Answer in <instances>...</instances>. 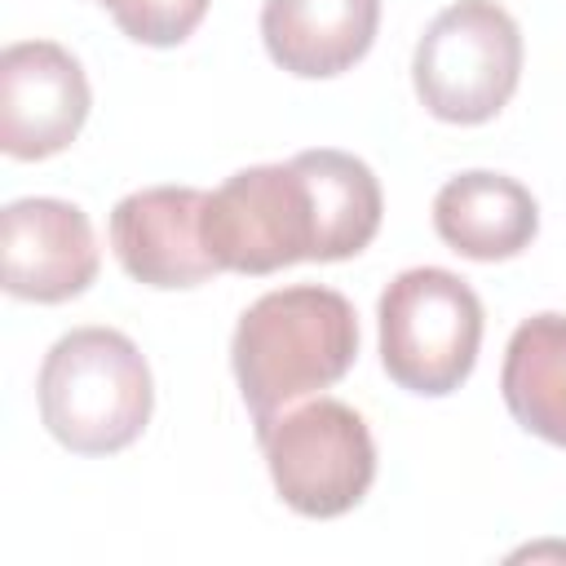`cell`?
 <instances>
[{
	"label": "cell",
	"mask_w": 566,
	"mask_h": 566,
	"mask_svg": "<svg viewBox=\"0 0 566 566\" xmlns=\"http://www.w3.org/2000/svg\"><path fill=\"white\" fill-rule=\"evenodd\" d=\"M522 80V31L495 0L447 4L411 53L420 106L442 124L495 119Z\"/></svg>",
	"instance_id": "obj_4"
},
{
	"label": "cell",
	"mask_w": 566,
	"mask_h": 566,
	"mask_svg": "<svg viewBox=\"0 0 566 566\" xmlns=\"http://www.w3.org/2000/svg\"><path fill=\"white\" fill-rule=\"evenodd\" d=\"M208 195L195 186H146L115 203L111 248L128 279L146 287H199L221 265L203 243Z\"/></svg>",
	"instance_id": "obj_9"
},
{
	"label": "cell",
	"mask_w": 566,
	"mask_h": 566,
	"mask_svg": "<svg viewBox=\"0 0 566 566\" xmlns=\"http://www.w3.org/2000/svg\"><path fill=\"white\" fill-rule=\"evenodd\" d=\"M380 0H265L261 40L274 66L301 80H332L367 57Z\"/></svg>",
	"instance_id": "obj_10"
},
{
	"label": "cell",
	"mask_w": 566,
	"mask_h": 566,
	"mask_svg": "<svg viewBox=\"0 0 566 566\" xmlns=\"http://www.w3.org/2000/svg\"><path fill=\"white\" fill-rule=\"evenodd\" d=\"M88 106V75L71 49L18 40L0 53V150L9 159H49L66 150Z\"/></svg>",
	"instance_id": "obj_7"
},
{
	"label": "cell",
	"mask_w": 566,
	"mask_h": 566,
	"mask_svg": "<svg viewBox=\"0 0 566 566\" xmlns=\"http://www.w3.org/2000/svg\"><path fill=\"white\" fill-rule=\"evenodd\" d=\"M500 394L526 433L566 447V314H531L517 323L504 349Z\"/></svg>",
	"instance_id": "obj_12"
},
{
	"label": "cell",
	"mask_w": 566,
	"mask_h": 566,
	"mask_svg": "<svg viewBox=\"0 0 566 566\" xmlns=\"http://www.w3.org/2000/svg\"><path fill=\"white\" fill-rule=\"evenodd\" d=\"M44 429L75 455H115L133 447L155 411V380L142 349L115 327H75L57 336L35 380Z\"/></svg>",
	"instance_id": "obj_2"
},
{
	"label": "cell",
	"mask_w": 566,
	"mask_h": 566,
	"mask_svg": "<svg viewBox=\"0 0 566 566\" xmlns=\"http://www.w3.org/2000/svg\"><path fill=\"white\" fill-rule=\"evenodd\" d=\"M301 168L310 172L314 203H318V226H323V261H345L358 256L385 217V195L376 172L349 155V150H301Z\"/></svg>",
	"instance_id": "obj_13"
},
{
	"label": "cell",
	"mask_w": 566,
	"mask_h": 566,
	"mask_svg": "<svg viewBox=\"0 0 566 566\" xmlns=\"http://www.w3.org/2000/svg\"><path fill=\"white\" fill-rule=\"evenodd\" d=\"M433 230L469 261H509L531 248L539 230V203L522 181L473 168L433 195Z\"/></svg>",
	"instance_id": "obj_11"
},
{
	"label": "cell",
	"mask_w": 566,
	"mask_h": 566,
	"mask_svg": "<svg viewBox=\"0 0 566 566\" xmlns=\"http://www.w3.org/2000/svg\"><path fill=\"white\" fill-rule=\"evenodd\" d=\"M97 4L111 9L115 27L128 40L150 49H172L186 35H195L212 0H97Z\"/></svg>",
	"instance_id": "obj_14"
},
{
	"label": "cell",
	"mask_w": 566,
	"mask_h": 566,
	"mask_svg": "<svg viewBox=\"0 0 566 566\" xmlns=\"http://www.w3.org/2000/svg\"><path fill=\"white\" fill-rule=\"evenodd\" d=\"M358 358V314L336 287L296 283L252 301L230 336V367L256 438L310 394L336 385Z\"/></svg>",
	"instance_id": "obj_1"
},
{
	"label": "cell",
	"mask_w": 566,
	"mask_h": 566,
	"mask_svg": "<svg viewBox=\"0 0 566 566\" xmlns=\"http://www.w3.org/2000/svg\"><path fill=\"white\" fill-rule=\"evenodd\" d=\"M97 239L84 208L49 195L13 199L0 212V279L4 292L35 305H62L97 279Z\"/></svg>",
	"instance_id": "obj_8"
},
{
	"label": "cell",
	"mask_w": 566,
	"mask_h": 566,
	"mask_svg": "<svg viewBox=\"0 0 566 566\" xmlns=\"http://www.w3.org/2000/svg\"><path fill=\"white\" fill-rule=\"evenodd\" d=\"M256 442L279 500L301 517H340L358 509L376 482L371 429L340 398L296 402Z\"/></svg>",
	"instance_id": "obj_6"
},
{
	"label": "cell",
	"mask_w": 566,
	"mask_h": 566,
	"mask_svg": "<svg viewBox=\"0 0 566 566\" xmlns=\"http://www.w3.org/2000/svg\"><path fill=\"white\" fill-rule=\"evenodd\" d=\"M376 323L380 367L398 389L447 398L469 380L482 345V301L460 274L442 265L402 270L380 292Z\"/></svg>",
	"instance_id": "obj_3"
},
{
	"label": "cell",
	"mask_w": 566,
	"mask_h": 566,
	"mask_svg": "<svg viewBox=\"0 0 566 566\" xmlns=\"http://www.w3.org/2000/svg\"><path fill=\"white\" fill-rule=\"evenodd\" d=\"M203 243L221 270L274 274L296 261H323V226L310 172L287 164H256L226 177L203 208Z\"/></svg>",
	"instance_id": "obj_5"
}]
</instances>
